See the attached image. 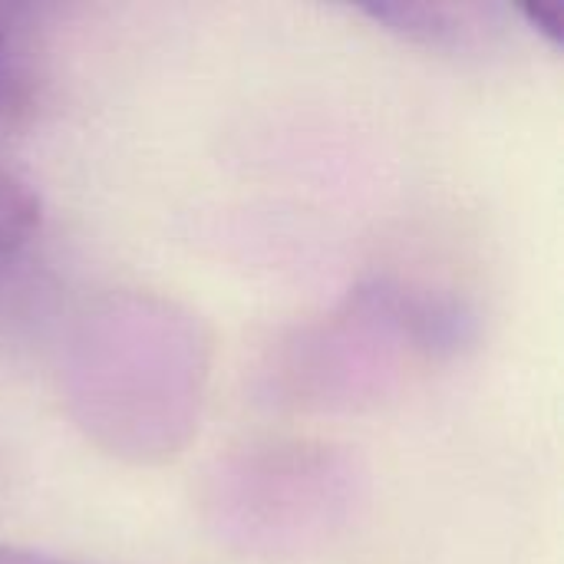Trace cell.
Masks as SVG:
<instances>
[{
  "label": "cell",
  "instance_id": "5",
  "mask_svg": "<svg viewBox=\"0 0 564 564\" xmlns=\"http://www.w3.org/2000/svg\"><path fill=\"white\" fill-rule=\"evenodd\" d=\"M522 17L545 33L555 46L564 43V0H532L522 7Z\"/></svg>",
  "mask_w": 564,
  "mask_h": 564
},
{
  "label": "cell",
  "instance_id": "6",
  "mask_svg": "<svg viewBox=\"0 0 564 564\" xmlns=\"http://www.w3.org/2000/svg\"><path fill=\"white\" fill-rule=\"evenodd\" d=\"M0 564H76L46 552H33V549H20V545H0Z\"/></svg>",
  "mask_w": 564,
  "mask_h": 564
},
{
  "label": "cell",
  "instance_id": "4",
  "mask_svg": "<svg viewBox=\"0 0 564 564\" xmlns=\"http://www.w3.org/2000/svg\"><path fill=\"white\" fill-rule=\"evenodd\" d=\"M40 231V195L0 169V254L17 251Z\"/></svg>",
  "mask_w": 564,
  "mask_h": 564
},
{
  "label": "cell",
  "instance_id": "1",
  "mask_svg": "<svg viewBox=\"0 0 564 564\" xmlns=\"http://www.w3.org/2000/svg\"><path fill=\"white\" fill-rule=\"evenodd\" d=\"M205 380V340L188 314L122 297L86 317L69 360L79 426L106 449L162 459L185 446Z\"/></svg>",
  "mask_w": 564,
  "mask_h": 564
},
{
  "label": "cell",
  "instance_id": "3",
  "mask_svg": "<svg viewBox=\"0 0 564 564\" xmlns=\"http://www.w3.org/2000/svg\"><path fill=\"white\" fill-rule=\"evenodd\" d=\"M360 10L387 30L436 50L479 46L502 26V10L492 3H367Z\"/></svg>",
  "mask_w": 564,
  "mask_h": 564
},
{
  "label": "cell",
  "instance_id": "7",
  "mask_svg": "<svg viewBox=\"0 0 564 564\" xmlns=\"http://www.w3.org/2000/svg\"><path fill=\"white\" fill-rule=\"evenodd\" d=\"M0 50H3V26H0Z\"/></svg>",
  "mask_w": 564,
  "mask_h": 564
},
{
  "label": "cell",
  "instance_id": "2",
  "mask_svg": "<svg viewBox=\"0 0 564 564\" xmlns=\"http://www.w3.org/2000/svg\"><path fill=\"white\" fill-rule=\"evenodd\" d=\"M360 473L327 446H278L231 463L215 479L218 529L245 549H304L354 509Z\"/></svg>",
  "mask_w": 564,
  "mask_h": 564
}]
</instances>
